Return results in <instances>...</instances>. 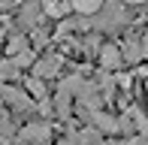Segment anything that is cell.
<instances>
[{
    "label": "cell",
    "mask_w": 148,
    "mask_h": 145,
    "mask_svg": "<svg viewBox=\"0 0 148 145\" xmlns=\"http://www.w3.org/2000/svg\"><path fill=\"white\" fill-rule=\"evenodd\" d=\"M73 6H76L79 12H97L100 9V3H103V0H70Z\"/></svg>",
    "instance_id": "3"
},
{
    "label": "cell",
    "mask_w": 148,
    "mask_h": 145,
    "mask_svg": "<svg viewBox=\"0 0 148 145\" xmlns=\"http://www.w3.org/2000/svg\"><path fill=\"white\" fill-rule=\"evenodd\" d=\"M60 145H76V142H60Z\"/></svg>",
    "instance_id": "6"
},
{
    "label": "cell",
    "mask_w": 148,
    "mask_h": 145,
    "mask_svg": "<svg viewBox=\"0 0 148 145\" xmlns=\"http://www.w3.org/2000/svg\"><path fill=\"white\" fill-rule=\"evenodd\" d=\"M127 3H145V0H127Z\"/></svg>",
    "instance_id": "5"
},
{
    "label": "cell",
    "mask_w": 148,
    "mask_h": 145,
    "mask_svg": "<svg viewBox=\"0 0 148 145\" xmlns=\"http://www.w3.org/2000/svg\"><path fill=\"white\" fill-rule=\"evenodd\" d=\"M0 94H3V100H6V103H12V106H18V109L30 106L27 94H24V91H15V88H9V85H3V88H0Z\"/></svg>",
    "instance_id": "1"
},
{
    "label": "cell",
    "mask_w": 148,
    "mask_h": 145,
    "mask_svg": "<svg viewBox=\"0 0 148 145\" xmlns=\"http://www.w3.org/2000/svg\"><path fill=\"white\" fill-rule=\"evenodd\" d=\"M24 136L33 139V142H39V139H45V136H49V130H45V127H27V130H24Z\"/></svg>",
    "instance_id": "4"
},
{
    "label": "cell",
    "mask_w": 148,
    "mask_h": 145,
    "mask_svg": "<svg viewBox=\"0 0 148 145\" xmlns=\"http://www.w3.org/2000/svg\"><path fill=\"white\" fill-rule=\"evenodd\" d=\"M58 67H60V57H49V61H42L36 67V72H39V76H55Z\"/></svg>",
    "instance_id": "2"
}]
</instances>
